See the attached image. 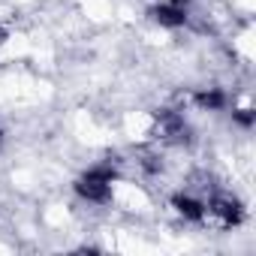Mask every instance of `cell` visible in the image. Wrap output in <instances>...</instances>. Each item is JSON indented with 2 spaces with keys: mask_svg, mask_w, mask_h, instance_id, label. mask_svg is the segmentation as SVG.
Instances as JSON below:
<instances>
[{
  "mask_svg": "<svg viewBox=\"0 0 256 256\" xmlns=\"http://www.w3.org/2000/svg\"><path fill=\"white\" fill-rule=\"evenodd\" d=\"M193 102L199 106V112H223L229 106V94L223 88H202L193 94Z\"/></svg>",
  "mask_w": 256,
  "mask_h": 256,
  "instance_id": "obj_4",
  "label": "cell"
},
{
  "mask_svg": "<svg viewBox=\"0 0 256 256\" xmlns=\"http://www.w3.org/2000/svg\"><path fill=\"white\" fill-rule=\"evenodd\" d=\"M151 18L166 30H178L190 22V10L184 0H157L151 6Z\"/></svg>",
  "mask_w": 256,
  "mask_h": 256,
  "instance_id": "obj_2",
  "label": "cell"
},
{
  "mask_svg": "<svg viewBox=\"0 0 256 256\" xmlns=\"http://www.w3.org/2000/svg\"><path fill=\"white\" fill-rule=\"evenodd\" d=\"M114 187H118V172L112 166H90L78 181H76V193L78 199L90 202V205H102L108 199H114Z\"/></svg>",
  "mask_w": 256,
  "mask_h": 256,
  "instance_id": "obj_1",
  "label": "cell"
},
{
  "mask_svg": "<svg viewBox=\"0 0 256 256\" xmlns=\"http://www.w3.org/2000/svg\"><path fill=\"white\" fill-rule=\"evenodd\" d=\"M172 208H175V214H178L184 223H196V226L205 223V196H202V193L181 190V193L172 196Z\"/></svg>",
  "mask_w": 256,
  "mask_h": 256,
  "instance_id": "obj_3",
  "label": "cell"
}]
</instances>
